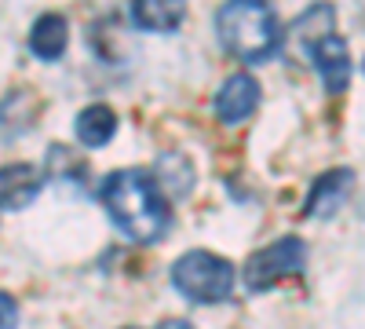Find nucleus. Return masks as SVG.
<instances>
[{
    "mask_svg": "<svg viewBox=\"0 0 365 329\" xmlns=\"http://www.w3.org/2000/svg\"><path fill=\"white\" fill-rule=\"evenodd\" d=\"M158 329H194V325H190L187 318H165V322H161Z\"/></svg>",
    "mask_w": 365,
    "mask_h": 329,
    "instance_id": "obj_13",
    "label": "nucleus"
},
{
    "mask_svg": "<svg viewBox=\"0 0 365 329\" xmlns=\"http://www.w3.org/2000/svg\"><path fill=\"white\" fill-rule=\"evenodd\" d=\"M44 187V176L41 168L26 165V161H15V165H4L0 168V208L4 213H19L34 201Z\"/></svg>",
    "mask_w": 365,
    "mask_h": 329,
    "instance_id": "obj_8",
    "label": "nucleus"
},
{
    "mask_svg": "<svg viewBox=\"0 0 365 329\" xmlns=\"http://www.w3.org/2000/svg\"><path fill=\"white\" fill-rule=\"evenodd\" d=\"M220 44L241 63H267L282 44V22L267 4L256 0H230L216 11Z\"/></svg>",
    "mask_w": 365,
    "mask_h": 329,
    "instance_id": "obj_2",
    "label": "nucleus"
},
{
    "mask_svg": "<svg viewBox=\"0 0 365 329\" xmlns=\"http://www.w3.org/2000/svg\"><path fill=\"white\" fill-rule=\"evenodd\" d=\"M311 55H314V70L325 84L329 96H340L347 81H351V51H347V41L340 34H329L322 41L311 44Z\"/></svg>",
    "mask_w": 365,
    "mask_h": 329,
    "instance_id": "obj_6",
    "label": "nucleus"
},
{
    "mask_svg": "<svg viewBox=\"0 0 365 329\" xmlns=\"http://www.w3.org/2000/svg\"><path fill=\"white\" fill-rule=\"evenodd\" d=\"M172 285L190 304H220L234 293V263L208 249H190L172 263Z\"/></svg>",
    "mask_w": 365,
    "mask_h": 329,
    "instance_id": "obj_3",
    "label": "nucleus"
},
{
    "mask_svg": "<svg viewBox=\"0 0 365 329\" xmlns=\"http://www.w3.org/2000/svg\"><path fill=\"white\" fill-rule=\"evenodd\" d=\"M187 8L175 4V0H139L132 4V22L146 34H172V29L182 22Z\"/></svg>",
    "mask_w": 365,
    "mask_h": 329,
    "instance_id": "obj_10",
    "label": "nucleus"
},
{
    "mask_svg": "<svg viewBox=\"0 0 365 329\" xmlns=\"http://www.w3.org/2000/svg\"><path fill=\"white\" fill-rule=\"evenodd\" d=\"M117 132V113L103 103L96 106H84L77 113V139L81 146H88V151H99V146H106Z\"/></svg>",
    "mask_w": 365,
    "mask_h": 329,
    "instance_id": "obj_11",
    "label": "nucleus"
},
{
    "mask_svg": "<svg viewBox=\"0 0 365 329\" xmlns=\"http://www.w3.org/2000/svg\"><path fill=\"white\" fill-rule=\"evenodd\" d=\"M99 201L110 213V220L125 231L132 242L150 246L161 242L172 227V208L161 194V183L146 168H117L103 179Z\"/></svg>",
    "mask_w": 365,
    "mask_h": 329,
    "instance_id": "obj_1",
    "label": "nucleus"
},
{
    "mask_svg": "<svg viewBox=\"0 0 365 329\" xmlns=\"http://www.w3.org/2000/svg\"><path fill=\"white\" fill-rule=\"evenodd\" d=\"M351 191H354V172L351 168H329L325 176L314 179L307 205H303V216L307 220H329L336 208H344Z\"/></svg>",
    "mask_w": 365,
    "mask_h": 329,
    "instance_id": "obj_5",
    "label": "nucleus"
},
{
    "mask_svg": "<svg viewBox=\"0 0 365 329\" xmlns=\"http://www.w3.org/2000/svg\"><path fill=\"white\" fill-rule=\"evenodd\" d=\"M19 325V304L8 293H0V329H15Z\"/></svg>",
    "mask_w": 365,
    "mask_h": 329,
    "instance_id": "obj_12",
    "label": "nucleus"
},
{
    "mask_svg": "<svg viewBox=\"0 0 365 329\" xmlns=\"http://www.w3.org/2000/svg\"><path fill=\"white\" fill-rule=\"evenodd\" d=\"M303 267H307V246L289 234V238H278L274 246L259 249L256 256H249L241 278H245L249 293H267L285 278H296Z\"/></svg>",
    "mask_w": 365,
    "mask_h": 329,
    "instance_id": "obj_4",
    "label": "nucleus"
},
{
    "mask_svg": "<svg viewBox=\"0 0 365 329\" xmlns=\"http://www.w3.org/2000/svg\"><path fill=\"white\" fill-rule=\"evenodd\" d=\"M66 41H70V26L55 11L41 15L34 22V29H29V51H34L37 59H44V63H55V59L66 51Z\"/></svg>",
    "mask_w": 365,
    "mask_h": 329,
    "instance_id": "obj_9",
    "label": "nucleus"
},
{
    "mask_svg": "<svg viewBox=\"0 0 365 329\" xmlns=\"http://www.w3.org/2000/svg\"><path fill=\"white\" fill-rule=\"evenodd\" d=\"M259 106V81L252 74H234L223 81V88L216 92V113L223 125H237L252 117Z\"/></svg>",
    "mask_w": 365,
    "mask_h": 329,
    "instance_id": "obj_7",
    "label": "nucleus"
}]
</instances>
